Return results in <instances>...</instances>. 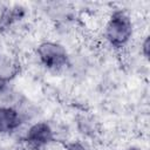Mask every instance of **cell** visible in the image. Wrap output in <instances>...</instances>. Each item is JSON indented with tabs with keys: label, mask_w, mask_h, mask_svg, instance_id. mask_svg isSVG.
<instances>
[{
	"label": "cell",
	"mask_w": 150,
	"mask_h": 150,
	"mask_svg": "<svg viewBox=\"0 0 150 150\" xmlns=\"http://www.w3.org/2000/svg\"><path fill=\"white\" fill-rule=\"evenodd\" d=\"M135 23L131 15L124 9H114L103 26V39L114 49H123L131 42Z\"/></svg>",
	"instance_id": "1"
},
{
	"label": "cell",
	"mask_w": 150,
	"mask_h": 150,
	"mask_svg": "<svg viewBox=\"0 0 150 150\" xmlns=\"http://www.w3.org/2000/svg\"><path fill=\"white\" fill-rule=\"evenodd\" d=\"M35 57L39 64L46 70L60 73L68 69L70 52L61 41L47 39L40 41L36 45Z\"/></svg>",
	"instance_id": "2"
},
{
	"label": "cell",
	"mask_w": 150,
	"mask_h": 150,
	"mask_svg": "<svg viewBox=\"0 0 150 150\" xmlns=\"http://www.w3.org/2000/svg\"><path fill=\"white\" fill-rule=\"evenodd\" d=\"M21 141L27 150H40L57 143L54 124L46 120H35L23 127Z\"/></svg>",
	"instance_id": "3"
},
{
	"label": "cell",
	"mask_w": 150,
	"mask_h": 150,
	"mask_svg": "<svg viewBox=\"0 0 150 150\" xmlns=\"http://www.w3.org/2000/svg\"><path fill=\"white\" fill-rule=\"evenodd\" d=\"M26 124L19 108L11 104H0V136L18 134Z\"/></svg>",
	"instance_id": "4"
},
{
	"label": "cell",
	"mask_w": 150,
	"mask_h": 150,
	"mask_svg": "<svg viewBox=\"0 0 150 150\" xmlns=\"http://www.w3.org/2000/svg\"><path fill=\"white\" fill-rule=\"evenodd\" d=\"M28 9L21 4L9 5L0 12V32H9L21 25L27 18Z\"/></svg>",
	"instance_id": "5"
},
{
	"label": "cell",
	"mask_w": 150,
	"mask_h": 150,
	"mask_svg": "<svg viewBox=\"0 0 150 150\" xmlns=\"http://www.w3.org/2000/svg\"><path fill=\"white\" fill-rule=\"evenodd\" d=\"M46 16L55 25L70 23L75 20V11L68 5L63 2H50L47 4L43 9Z\"/></svg>",
	"instance_id": "6"
},
{
	"label": "cell",
	"mask_w": 150,
	"mask_h": 150,
	"mask_svg": "<svg viewBox=\"0 0 150 150\" xmlns=\"http://www.w3.org/2000/svg\"><path fill=\"white\" fill-rule=\"evenodd\" d=\"M20 71V62L16 56L0 49V77L12 82Z\"/></svg>",
	"instance_id": "7"
},
{
	"label": "cell",
	"mask_w": 150,
	"mask_h": 150,
	"mask_svg": "<svg viewBox=\"0 0 150 150\" xmlns=\"http://www.w3.org/2000/svg\"><path fill=\"white\" fill-rule=\"evenodd\" d=\"M77 129L79 131L84 135V136H90V135H94L95 134V130H96V123L94 121V118L89 117V116H81L79 120H77Z\"/></svg>",
	"instance_id": "8"
},
{
	"label": "cell",
	"mask_w": 150,
	"mask_h": 150,
	"mask_svg": "<svg viewBox=\"0 0 150 150\" xmlns=\"http://www.w3.org/2000/svg\"><path fill=\"white\" fill-rule=\"evenodd\" d=\"M13 91L14 90L11 87V82L0 77V104L7 103L11 98Z\"/></svg>",
	"instance_id": "9"
},
{
	"label": "cell",
	"mask_w": 150,
	"mask_h": 150,
	"mask_svg": "<svg viewBox=\"0 0 150 150\" xmlns=\"http://www.w3.org/2000/svg\"><path fill=\"white\" fill-rule=\"evenodd\" d=\"M62 150H90V149L83 141L74 139V141H67L66 143H63Z\"/></svg>",
	"instance_id": "10"
},
{
	"label": "cell",
	"mask_w": 150,
	"mask_h": 150,
	"mask_svg": "<svg viewBox=\"0 0 150 150\" xmlns=\"http://www.w3.org/2000/svg\"><path fill=\"white\" fill-rule=\"evenodd\" d=\"M141 55L145 59V60H148V57H149V49H150V41H149V36L148 35H145L144 38H143V40L141 41Z\"/></svg>",
	"instance_id": "11"
}]
</instances>
